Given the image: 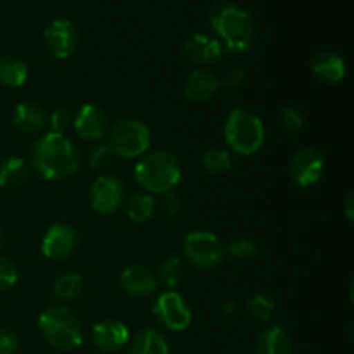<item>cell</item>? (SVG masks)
Returning a JSON list of instances; mask_svg holds the SVG:
<instances>
[{
    "label": "cell",
    "instance_id": "cell-1",
    "mask_svg": "<svg viewBox=\"0 0 354 354\" xmlns=\"http://www.w3.org/2000/svg\"><path fill=\"white\" fill-rule=\"evenodd\" d=\"M31 165L44 180H64L80 168V156L64 135L48 131L31 145Z\"/></svg>",
    "mask_w": 354,
    "mask_h": 354
},
{
    "label": "cell",
    "instance_id": "cell-2",
    "mask_svg": "<svg viewBox=\"0 0 354 354\" xmlns=\"http://www.w3.org/2000/svg\"><path fill=\"white\" fill-rule=\"evenodd\" d=\"M211 26L220 38L223 50L244 54L254 45L256 26L254 19L248 10L234 6V3H220L211 12Z\"/></svg>",
    "mask_w": 354,
    "mask_h": 354
},
{
    "label": "cell",
    "instance_id": "cell-3",
    "mask_svg": "<svg viewBox=\"0 0 354 354\" xmlns=\"http://www.w3.org/2000/svg\"><path fill=\"white\" fill-rule=\"evenodd\" d=\"M135 180L149 194L171 192L182 180V165L168 151L145 152L135 165Z\"/></svg>",
    "mask_w": 354,
    "mask_h": 354
},
{
    "label": "cell",
    "instance_id": "cell-4",
    "mask_svg": "<svg viewBox=\"0 0 354 354\" xmlns=\"http://www.w3.org/2000/svg\"><path fill=\"white\" fill-rule=\"evenodd\" d=\"M38 330L44 341L59 351H73L83 344V327L82 322L62 304L48 306L38 317Z\"/></svg>",
    "mask_w": 354,
    "mask_h": 354
},
{
    "label": "cell",
    "instance_id": "cell-5",
    "mask_svg": "<svg viewBox=\"0 0 354 354\" xmlns=\"http://www.w3.org/2000/svg\"><path fill=\"white\" fill-rule=\"evenodd\" d=\"M223 135L232 151L241 156H252L265 144L266 131L261 118L244 107H235L225 121Z\"/></svg>",
    "mask_w": 354,
    "mask_h": 354
},
{
    "label": "cell",
    "instance_id": "cell-6",
    "mask_svg": "<svg viewBox=\"0 0 354 354\" xmlns=\"http://www.w3.org/2000/svg\"><path fill=\"white\" fill-rule=\"evenodd\" d=\"M107 147L124 159L140 158L151 147V131L142 121L124 118L111 128Z\"/></svg>",
    "mask_w": 354,
    "mask_h": 354
},
{
    "label": "cell",
    "instance_id": "cell-7",
    "mask_svg": "<svg viewBox=\"0 0 354 354\" xmlns=\"http://www.w3.org/2000/svg\"><path fill=\"white\" fill-rule=\"evenodd\" d=\"M183 254L192 266L209 272L223 263L225 245L211 232L194 230L183 241Z\"/></svg>",
    "mask_w": 354,
    "mask_h": 354
},
{
    "label": "cell",
    "instance_id": "cell-8",
    "mask_svg": "<svg viewBox=\"0 0 354 354\" xmlns=\"http://www.w3.org/2000/svg\"><path fill=\"white\" fill-rule=\"evenodd\" d=\"M156 320L161 327L173 332H183L192 324V311L182 296L175 290L159 294L152 308Z\"/></svg>",
    "mask_w": 354,
    "mask_h": 354
},
{
    "label": "cell",
    "instance_id": "cell-9",
    "mask_svg": "<svg viewBox=\"0 0 354 354\" xmlns=\"http://www.w3.org/2000/svg\"><path fill=\"white\" fill-rule=\"evenodd\" d=\"M124 201V185L114 175H100L90 187V206L102 216L116 213Z\"/></svg>",
    "mask_w": 354,
    "mask_h": 354
},
{
    "label": "cell",
    "instance_id": "cell-10",
    "mask_svg": "<svg viewBox=\"0 0 354 354\" xmlns=\"http://www.w3.org/2000/svg\"><path fill=\"white\" fill-rule=\"evenodd\" d=\"M44 44L48 54L55 59H68L78 48V30L75 23L57 17L47 24L44 31Z\"/></svg>",
    "mask_w": 354,
    "mask_h": 354
},
{
    "label": "cell",
    "instance_id": "cell-11",
    "mask_svg": "<svg viewBox=\"0 0 354 354\" xmlns=\"http://www.w3.org/2000/svg\"><path fill=\"white\" fill-rule=\"evenodd\" d=\"M325 161L324 156L313 147L301 149L294 154L289 165V175L292 182L299 187H311L318 183L324 176Z\"/></svg>",
    "mask_w": 354,
    "mask_h": 354
},
{
    "label": "cell",
    "instance_id": "cell-12",
    "mask_svg": "<svg viewBox=\"0 0 354 354\" xmlns=\"http://www.w3.org/2000/svg\"><path fill=\"white\" fill-rule=\"evenodd\" d=\"M78 245V234L68 223H55L41 239V254L47 259L61 261L69 258Z\"/></svg>",
    "mask_w": 354,
    "mask_h": 354
},
{
    "label": "cell",
    "instance_id": "cell-13",
    "mask_svg": "<svg viewBox=\"0 0 354 354\" xmlns=\"http://www.w3.org/2000/svg\"><path fill=\"white\" fill-rule=\"evenodd\" d=\"M92 341L100 353L116 354L130 342V330L123 322L102 320L93 325Z\"/></svg>",
    "mask_w": 354,
    "mask_h": 354
},
{
    "label": "cell",
    "instance_id": "cell-14",
    "mask_svg": "<svg viewBox=\"0 0 354 354\" xmlns=\"http://www.w3.org/2000/svg\"><path fill=\"white\" fill-rule=\"evenodd\" d=\"M120 286L124 292L135 299H145L158 290L159 280L152 270L144 265H131L121 272Z\"/></svg>",
    "mask_w": 354,
    "mask_h": 354
},
{
    "label": "cell",
    "instance_id": "cell-15",
    "mask_svg": "<svg viewBox=\"0 0 354 354\" xmlns=\"http://www.w3.org/2000/svg\"><path fill=\"white\" fill-rule=\"evenodd\" d=\"M73 128L83 140L99 142L107 131V116L95 104H83L73 118Z\"/></svg>",
    "mask_w": 354,
    "mask_h": 354
},
{
    "label": "cell",
    "instance_id": "cell-16",
    "mask_svg": "<svg viewBox=\"0 0 354 354\" xmlns=\"http://www.w3.org/2000/svg\"><path fill=\"white\" fill-rule=\"evenodd\" d=\"M182 50L185 57L197 66H211L220 61L223 55V47L218 38L203 33H194L192 37L187 38Z\"/></svg>",
    "mask_w": 354,
    "mask_h": 354
},
{
    "label": "cell",
    "instance_id": "cell-17",
    "mask_svg": "<svg viewBox=\"0 0 354 354\" xmlns=\"http://www.w3.org/2000/svg\"><path fill=\"white\" fill-rule=\"evenodd\" d=\"M220 78L209 69H197L187 78L183 85V95L194 102L209 100L220 88Z\"/></svg>",
    "mask_w": 354,
    "mask_h": 354
},
{
    "label": "cell",
    "instance_id": "cell-18",
    "mask_svg": "<svg viewBox=\"0 0 354 354\" xmlns=\"http://www.w3.org/2000/svg\"><path fill=\"white\" fill-rule=\"evenodd\" d=\"M311 71L320 82L339 83L346 76V61L335 52H320L311 61Z\"/></svg>",
    "mask_w": 354,
    "mask_h": 354
},
{
    "label": "cell",
    "instance_id": "cell-19",
    "mask_svg": "<svg viewBox=\"0 0 354 354\" xmlns=\"http://www.w3.org/2000/svg\"><path fill=\"white\" fill-rule=\"evenodd\" d=\"M12 123L23 133H37L47 124V114L38 104L21 102L14 109Z\"/></svg>",
    "mask_w": 354,
    "mask_h": 354
},
{
    "label": "cell",
    "instance_id": "cell-20",
    "mask_svg": "<svg viewBox=\"0 0 354 354\" xmlns=\"http://www.w3.org/2000/svg\"><path fill=\"white\" fill-rule=\"evenodd\" d=\"M256 354H292V341L286 328L273 325L263 330L256 341Z\"/></svg>",
    "mask_w": 354,
    "mask_h": 354
},
{
    "label": "cell",
    "instance_id": "cell-21",
    "mask_svg": "<svg viewBox=\"0 0 354 354\" xmlns=\"http://www.w3.org/2000/svg\"><path fill=\"white\" fill-rule=\"evenodd\" d=\"M28 64L21 57L7 54L0 57V83L9 88H19L28 82Z\"/></svg>",
    "mask_w": 354,
    "mask_h": 354
},
{
    "label": "cell",
    "instance_id": "cell-22",
    "mask_svg": "<svg viewBox=\"0 0 354 354\" xmlns=\"http://www.w3.org/2000/svg\"><path fill=\"white\" fill-rule=\"evenodd\" d=\"M30 169L26 161L19 156H9L0 161V187L2 189H16L26 182Z\"/></svg>",
    "mask_w": 354,
    "mask_h": 354
},
{
    "label": "cell",
    "instance_id": "cell-23",
    "mask_svg": "<svg viewBox=\"0 0 354 354\" xmlns=\"http://www.w3.org/2000/svg\"><path fill=\"white\" fill-rule=\"evenodd\" d=\"M131 354H169L168 341L161 332L154 328H144L133 337Z\"/></svg>",
    "mask_w": 354,
    "mask_h": 354
},
{
    "label": "cell",
    "instance_id": "cell-24",
    "mask_svg": "<svg viewBox=\"0 0 354 354\" xmlns=\"http://www.w3.org/2000/svg\"><path fill=\"white\" fill-rule=\"evenodd\" d=\"M156 197L149 192H137L128 199L127 214L133 223H145L156 213Z\"/></svg>",
    "mask_w": 354,
    "mask_h": 354
},
{
    "label": "cell",
    "instance_id": "cell-25",
    "mask_svg": "<svg viewBox=\"0 0 354 354\" xmlns=\"http://www.w3.org/2000/svg\"><path fill=\"white\" fill-rule=\"evenodd\" d=\"M201 166L206 169L209 175H220L227 173L232 168L230 152L220 147H209L201 156Z\"/></svg>",
    "mask_w": 354,
    "mask_h": 354
},
{
    "label": "cell",
    "instance_id": "cell-26",
    "mask_svg": "<svg viewBox=\"0 0 354 354\" xmlns=\"http://www.w3.org/2000/svg\"><path fill=\"white\" fill-rule=\"evenodd\" d=\"M83 277L80 273H62L54 282V294L61 301H71L82 294Z\"/></svg>",
    "mask_w": 354,
    "mask_h": 354
},
{
    "label": "cell",
    "instance_id": "cell-27",
    "mask_svg": "<svg viewBox=\"0 0 354 354\" xmlns=\"http://www.w3.org/2000/svg\"><path fill=\"white\" fill-rule=\"evenodd\" d=\"M183 272H185V266H183L182 259L176 258V256H168V258L159 265L158 280H161L168 289H173V287H176L182 282Z\"/></svg>",
    "mask_w": 354,
    "mask_h": 354
},
{
    "label": "cell",
    "instance_id": "cell-28",
    "mask_svg": "<svg viewBox=\"0 0 354 354\" xmlns=\"http://www.w3.org/2000/svg\"><path fill=\"white\" fill-rule=\"evenodd\" d=\"M256 254H258V248H256L254 242L248 241V239H239V241L230 242L225 248V256H230L237 263L251 261L256 258Z\"/></svg>",
    "mask_w": 354,
    "mask_h": 354
},
{
    "label": "cell",
    "instance_id": "cell-29",
    "mask_svg": "<svg viewBox=\"0 0 354 354\" xmlns=\"http://www.w3.org/2000/svg\"><path fill=\"white\" fill-rule=\"evenodd\" d=\"M273 311H275V304H273V301L270 299L268 296H265V294H256V296H252V299L249 301V313L252 315L254 320L266 324V322H270V318H272Z\"/></svg>",
    "mask_w": 354,
    "mask_h": 354
},
{
    "label": "cell",
    "instance_id": "cell-30",
    "mask_svg": "<svg viewBox=\"0 0 354 354\" xmlns=\"http://www.w3.org/2000/svg\"><path fill=\"white\" fill-rule=\"evenodd\" d=\"M280 123H282V127L286 128L287 131H290V133H299V131H303L306 120H304V116L296 109V107L287 106L280 111Z\"/></svg>",
    "mask_w": 354,
    "mask_h": 354
},
{
    "label": "cell",
    "instance_id": "cell-31",
    "mask_svg": "<svg viewBox=\"0 0 354 354\" xmlns=\"http://www.w3.org/2000/svg\"><path fill=\"white\" fill-rule=\"evenodd\" d=\"M17 282V268L12 261L0 256V292L12 289Z\"/></svg>",
    "mask_w": 354,
    "mask_h": 354
},
{
    "label": "cell",
    "instance_id": "cell-32",
    "mask_svg": "<svg viewBox=\"0 0 354 354\" xmlns=\"http://www.w3.org/2000/svg\"><path fill=\"white\" fill-rule=\"evenodd\" d=\"M50 127L54 133L64 135L73 127V116L69 114V111L64 109V107H57L50 114Z\"/></svg>",
    "mask_w": 354,
    "mask_h": 354
},
{
    "label": "cell",
    "instance_id": "cell-33",
    "mask_svg": "<svg viewBox=\"0 0 354 354\" xmlns=\"http://www.w3.org/2000/svg\"><path fill=\"white\" fill-rule=\"evenodd\" d=\"M111 156H113V152H111V149L107 147V144L95 145V147H93L88 154L90 168L100 169L102 166H106L107 162L111 161Z\"/></svg>",
    "mask_w": 354,
    "mask_h": 354
},
{
    "label": "cell",
    "instance_id": "cell-34",
    "mask_svg": "<svg viewBox=\"0 0 354 354\" xmlns=\"http://www.w3.org/2000/svg\"><path fill=\"white\" fill-rule=\"evenodd\" d=\"M19 349V339L9 328H0V354H16Z\"/></svg>",
    "mask_w": 354,
    "mask_h": 354
},
{
    "label": "cell",
    "instance_id": "cell-35",
    "mask_svg": "<svg viewBox=\"0 0 354 354\" xmlns=\"http://www.w3.org/2000/svg\"><path fill=\"white\" fill-rule=\"evenodd\" d=\"M218 78H220V85L235 88V86L242 85V82H244L245 78V73L242 71L241 68H230L228 71H225L223 75L218 76Z\"/></svg>",
    "mask_w": 354,
    "mask_h": 354
},
{
    "label": "cell",
    "instance_id": "cell-36",
    "mask_svg": "<svg viewBox=\"0 0 354 354\" xmlns=\"http://www.w3.org/2000/svg\"><path fill=\"white\" fill-rule=\"evenodd\" d=\"M180 197L176 196L175 192H166L162 194V213L166 214V216H176L180 211Z\"/></svg>",
    "mask_w": 354,
    "mask_h": 354
},
{
    "label": "cell",
    "instance_id": "cell-37",
    "mask_svg": "<svg viewBox=\"0 0 354 354\" xmlns=\"http://www.w3.org/2000/svg\"><path fill=\"white\" fill-rule=\"evenodd\" d=\"M344 209H346V218H348L349 221H353V218H354V196H353V192H349L348 199H346Z\"/></svg>",
    "mask_w": 354,
    "mask_h": 354
},
{
    "label": "cell",
    "instance_id": "cell-38",
    "mask_svg": "<svg viewBox=\"0 0 354 354\" xmlns=\"http://www.w3.org/2000/svg\"><path fill=\"white\" fill-rule=\"evenodd\" d=\"M3 241H6V237H3V230H2V228H0V248H2V245H3Z\"/></svg>",
    "mask_w": 354,
    "mask_h": 354
}]
</instances>
